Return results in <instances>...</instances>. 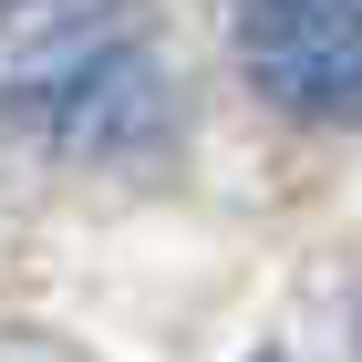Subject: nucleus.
<instances>
[{
    "instance_id": "1",
    "label": "nucleus",
    "mask_w": 362,
    "mask_h": 362,
    "mask_svg": "<svg viewBox=\"0 0 362 362\" xmlns=\"http://www.w3.org/2000/svg\"><path fill=\"white\" fill-rule=\"evenodd\" d=\"M0 124L62 166H156L176 73L145 0H0Z\"/></svg>"
},
{
    "instance_id": "2",
    "label": "nucleus",
    "mask_w": 362,
    "mask_h": 362,
    "mask_svg": "<svg viewBox=\"0 0 362 362\" xmlns=\"http://www.w3.org/2000/svg\"><path fill=\"white\" fill-rule=\"evenodd\" d=\"M228 52L300 124H362V0H228Z\"/></svg>"
},
{
    "instance_id": "3",
    "label": "nucleus",
    "mask_w": 362,
    "mask_h": 362,
    "mask_svg": "<svg viewBox=\"0 0 362 362\" xmlns=\"http://www.w3.org/2000/svg\"><path fill=\"white\" fill-rule=\"evenodd\" d=\"M0 362H83V352H62V341H31V332H0Z\"/></svg>"
}]
</instances>
